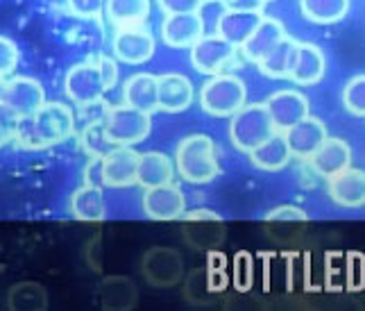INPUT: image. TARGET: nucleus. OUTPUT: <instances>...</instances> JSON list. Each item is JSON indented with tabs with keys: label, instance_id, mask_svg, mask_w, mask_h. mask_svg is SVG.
<instances>
[{
	"label": "nucleus",
	"instance_id": "a19ab883",
	"mask_svg": "<svg viewBox=\"0 0 365 311\" xmlns=\"http://www.w3.org/2000/svg\"><path fill=\"white\" fill-rule=\"evenodd\" d=\"M263 3H270V0H263Z\"/></svg>",
	"mask_w": 365,
	"mask_h": 311
},
{
	"label": "nucleus",
	"instance_id": "a878e982",
	"mask_svg": "<svg viewBox=\"0 0 365 311\" xmlns=\"http://www.w3.org/2000/svg\"><path fill=\"white\" fill-rule=\"evenodd\" d=\"M71 211L78 220L98 223L107 216V205L103 189L96 184H82L71 198Z\"/></svg>",
	"mask_w": 365,
	"mask_h": 311
},
{
	"label": "nucleus",
	"instance_id": "4be33fe9",
	"mask_svg": "<svg viewBox=\"0 0 365 311\" xmlns=\"http://www.w3.org/2000/svg\"><path fill=\"white\" fill-rule=\"evenodd\" d=\"M180 272H182V261L175 250L157 248V250H150L143 259V275L155 286L175 284L180 280Z\"/></svg>",
	"mask_w": 365,
	"mask_h": 311
},
{
	"label": "nucleus",
	"instance_id": "cd10ccee",
	"mask_svg": "<svg viewBox=\"0 0 365 311\" xmlns=\"http://www.w3.org/2000/svg\"><path fill=\"white\" fill-rule=\"evenodd\" d=\"M107 16L116 30L143 26L150 16V0H107Z\"/></svg>",
	"mask_w": 365,
	"mask_h": 311
},
{
	"label": "nucleus",
	"instance_id": "f03ea898",
	"mask_svg": "<svg viewBox=\"0 0 365 311\" xmlns=\"http://www.w3.org/2000/svg\"><path fill=\"white\" fill-rule=\"evenodd\" d=\"M175 168L182 180L191 184H209L220 175L218 151L211 136L191 134L180 141L175 151Z\"/></svg>",
	"mask_w": 365,
	"mask_h": 311
},
{
	"label": "nucleus",
	"instance_id": "7c9ffc66",
	"mask_svg": "<svg viewBox=\"0 0 365 311\" xmlns=\"http://www.w3.org/2000/svg\"><path fill=\"white\" fill-rule=\"evenodd\" d=\"M7 302L11 309H46L48 295L43 291V286L34 282H23L11 289Z\"/></svg>",
	"mask_w": 365,
	"mask_h": 311
},
{
	"label": "nucleus",
	"instance_id": "f257e3e1",
	"mask_svg": "<svg viewBox=\"0 0 365 311\" xmlns=\"http://www.w3.org/2000/svg\"><path fill=\"white\" fill-rule=\"evenodd\" d=\"M118 82V66L107 55H96L84 64H78L68 71L64 89L71 101L78 105L91 103L103 98L105 91L114 89Z\"/></svg>",
	"mask_w": 365,
	"mask_h": 311
},
{
	"label": "nucleus",
	"instance_id": "393cba45",
	"mask_svg": "<svg viewBox=\"0 0 365 311\" xmlns=\"http://www.w3.org/2000/svg\"><path fill=\"white\" fill-rule=\"evenodd\" d=\"M291 157H293V153H291V148H288L284 132L272 134L266 143H261L259 148H255V151L250 153L252 166L259 168V170H268V173L286 168Z\"/></svg>",
	"mask_w": 365,
	"mask_h": 311
},
{
	"label": "nucleus",
	"instance_id": "c85d7f7f",
	"mask_svg": "<svg viewBox=\"0 0 365 311\" xmlns=\"http://www.w3.org/2000/svg\"><path fill=\"white\" fill-rule=\"evenodd\" d=\"M302 16L318 26H331L347 16L349 0H299Z\"/></svg>",
	"mask_w": 365,
	"mask_h": 311
},
{
	"label": "nucleus",
	"instance_id": "c756f323",
	"mask_svg": "<svg viewBox=\"0 0 365 311\" xmlns=\"http://www.w3.org/2000/svg\"><path fill=\"white\" fill-rule=\"evenodd\" d=\"M80 146L86 155L96 157V159H103L111 151H116L118 148V143L111 141V136L107 134L105 123H91V126H84L80 132Z\"/></svg>",
	"mask_w": 365,
	"mask_h": 311
},
{
	"label": "nucleus",
	"instance_id": "9b49d317",
	"mask_svg": "<svg viewBox=\"0 0 365 311\" xmlns=\"http://www.w3.org/2000/svg\"><path fill=\"white\" fill-rule=\"evenodd\" d=\"M266 107H268V114L274 123L277 132H286L288 128H293L295 123L309 116V98L295 89L274 91L266 101Z\"/></svg>",
	"mask_w": 365,
	"mask_h": 311
},
{
	"label": "nucleus",
	"instance_id": "e433bc0d",
	"mask_svg": "<svg viewBox=\"0 0 365 311\" xmlns=\"http://www.w3.org/2000/svg\"><path fill=\"white\" fill-rule=\"evenodd\" d=\"M225 9L232 11H263V0H220Z\"/></svg>",
	"mask_w": 365,
	"mask_h": 311
},
{
	"label": "nucleus",
	"instance_id": "58836bf2",
	"mask_svg": "<svg viewBox=\"0 0 365 311\" xmlns=\"http://www.w3.org/2000/svg\"><path fill=\"white\" fill-rule=\"evenodd\" d=\"M11 128L14 126H7V123L3 121V116H0V146H5L11 139Z\"/></svg>",
	"mask_w": 365,
	"mask_h": 311
},
{
	"label": "nucleus",
	"instance_id": "aec40b11",
	"mask_svg": "<svg viewBox=\"0 0 365 311\" xmlns=\"http://www.w3.org/2000/svg\"><path fill=\"white\" fill-rule=\"evenodd\" d=\"M324 71H327L324 53L316 44H302L299 41L288 80H293L299 86H311V84H318L324 78Z\"/></svg>",
	"mask_w": 365,
	"mask_h": 311
},
{
	"label": "nucleus",
	"instance_id": "2f4dec72",
	"mask_svg": "<svg viewBox=\"0 0 365 311\" xmlns=\"http://www.w3.org/2000/svg\"><path fill=\"white\" fill-rule=\"evenodd\" d=\"M343 105L349 114L365 116V73L354 76L343 89Z\"/></svg>",
	"mask_w": 365,
	"mask_h": 311
},
{
	"label": "nucleus",
	"instance_id": "a211bd4d",
	"mask_svg": "<svg viewBox=\"0 0 365 311\" xmlns=\"http://www.w3.org/2000/svg\"><path fill=\"white\" fill-rule=\"evenodd\" d=\"M286 36L288 34H286V28L282 26V21H277L272 16H263L259 28L252 32L250 39L241 46V53L252 64H259V61L266 55H270Z\"/></svg>",
	"mask_w": 365,
	"mask_h": 311
},
{
	"label": "nucleus",
	"instance_id": "c9c22d12",
	"mask_svg": "<svg viewBox=\"0 0 365 311\" xmlns=\"http://www.w3.org/2000/svg\"><path fill=\"white\" fill-rule=\"evenodd\" d=\"M103 5L105 0H68L71 11L82 19H96L103 11Z\"/></svg>",
	"mask_w": 365,
	"mask_h": 311
},
{
	"label": "nucleus",
	"instance_id": "412c9836",
	"mask_svg": "<svg viewBox=\"0 0 365 311\" xmlns=\"http://www.w3.org/2000/svg\"><path fill=\"white\" fill-rule=\"evenodd\" d=\"M263 21V11H232L225 9L222 16L218 19L216 34H220L225 41L234 44L236 48H241L252 32L259 28V23Z\"/></svg>",
	"mask_w": 365,
	"mask_h": 311
},
{
	"label": "nucleus",
	"instance_id": "ddd939ff",
	"mask_svg": "<svg viewBox=\"0 0 365 311\" xmlns=\"http://www.w3.org/2000/svg\"><path fill=\"white\" fill-rule=\"evenodd\" d=\"M205 36V21L195 14H170L161 23V39L170 48H191Z\"/></svg>",
	"mask_w": 365,
	"mask_h": 311
},
{
	"label": "nucleus",
	"instance_id": "f704fd0d",
	"mask_svg": "<svg viewBox=\"0 0 365 311\" xmlns=\"http://www.w3.org/2000/svg\"><path fill=\"white\" fill-rule=\"evenodd\" d=\"M205 0H159V7L166 11V16L170 14H195L202 9Z\"/></svg>",
	"mask_w": 365,
	"mask_h": 311
},
{
	"label": "nucleus",
	"instance_id": "20e7f679",
	"mask_svg": "<svg viewBox=\"0 0 365 311\" xmlns=\"http://www.w3.org/2000/svg\"><path fill=\"white\" fill-rule=\"evenodd\" d=\"M272 134H277L274 123L268 114L266 103H252L236 111L230 123V141L236 151L252 153L261 143H266Z\"/></svg>",
	"mask_w": 365,
	"mask_h": 311
},
{
	"label": "nucleus",
	"instance_id": "dca6fc26",
	"mask_svg": "<svg viewBox=\"0 0 365 311\" xmlns=\"http://www.w3.org/2000/svg\"><path fill=\"white\" fill-rule=\"evenodd\" d=\"M159 109L166 114H180L193 105V82L182 73H163L157 78Z\"/></svg>",
	"mask_w": 365,
	"mask_h": 311
},
{
	"label": "nucleus",
	"instance_id": "1a4fd4ad",
	"mask_svg": "<svg viewBox=\"0 0 365 311\" xmlns=\"http://www.w3.org/2000/svg\"><path fill=\"white\" fill-rule=\"evenodd\" d=\"M114 57L125 64H145L148 59L155 55V36L145 26H134V28H120L114 34Z\"/></svg>",
	"mask_w": 365,
	"mask_h": 311
},
{
	"label": "nucleus",
	"instance_id": "9d476101",
	"mask_svg": "<svg viewBox=\"0 0 365 311\" xmlns=\"http://www.w3.org/2000/svg\"><path fill=\"white\" fill-rule=\"evenodd\" d=\"M143 214L150 220H180L186 214V198L178 184H163L143 193Z\"/></svg>",
	"mask_w": 365,
	"mask_h": 311
},
{
	"label": "nucleus",
	"instance_id": "72a5a7b5",
	"mask_svg": "<svg viewBox=\"0 0 365 311\" xmlns=\"http://www.w3.org/2000/svg\"><path fill=\"white\" fill-rule=\"evenodd\" d=\"M266 220L268 223H307L309 216H307V211H302L295 205H282V207L268 211Z\"/></svg>",
	"mask_w": 365,
	"mask_h": 311
},
{
	"label": "nucleus",
	"instance_id": "2eb2a0df",
	"mask_svg": "<svg viewBox=\"0 0 365 311\" xmlns=\"http://www.w3.org/2000/svg\"><path fill=\"white\" fill-rule=\"evenodd\" d=\"M309 166L316 175L331 180L334 175H338V173H343L345 168L351 166V148L343 139L327 136V141L311 155Z\"/></svg>",
	"mask_w": 365,
	"mask_h": 311
},
{
	"label": "nucleus",
	"instance_id": "6e6552de",
	"mask_svg": "<svg viewBox=\"0 0 365 311\" xmlns=\"http://www.w3.org/2000/svg\"><path fill=\"white\" fill-rule=\"evenodd\" d=\"M46 105L43 86L32 78H14L5 84V101L3 109L9 116L23 118L34 116Z\"/></svg>",
	"mask_w": 365,
	"mask_h": 311
},
{
	"label": "nucleus",
	"instance_id": "4468645a",
	"mask_svg": "<svg viewBox=\"0 0 365 311\" xmlns=\"http://www.w3.org/2000/svg\"><path fill=\"white\" fill-rule=\"evenodd\" d=\"M286 141H288V148H291L293 157L297 159H304L309 161L311 155L318 151V148L327 141V126L316 118V116H307L302 118L299 123H295L293 128H288L286 132Z\"/></svg>",
	"mask_w": 365,
	"mask_h": 311
},
{
	"label": "nucleus",
	"instance_id": "0eeeda50",
	"mask_svg": "<svg viewBox=\"0 0 365 311\" xmlns=\"http://www.w3.org/2000/svg\"><path fill=\"white\" fill-rule=\"evenodd\" d=\"M32 121H34V130L39 134L43 148L66 141L75 132V114L71 111V107L61 103H46L32 116Z\"/></svg>",
	"mask_w": 365,
	"mask_h": 311
},
{
	"label": "nucleus",
	"instance_id": "7ed1b4c3",
	"mask_svg": "<svg viewBox=\"0 0 365 311\" xmlns=\"http://www.w3.org/2000/svg\"><path fill=\"white\" fill-rule=\"evenodd\" d=\"M245 105H247V86L234 73L211 76L202 84V89H200V107L209 116L232 118Z\"/></svg>",
	"mask_w": 365,
	"mask_h": 311
},
{
	"label": "nucleus",
	"instance_id": "b1692460",
	"mask_svg": "<svg viewBox=\"0 0 365 311\" xmlns=\"http://www.w3.org/2000/svg\"><path fill=\"white\" fill-rule=\"evenodd\" d=\"M123 98L125 105L134 109H141L145 114H153L159 109V89H157V78L150 73H136L123 86Z\"/></svg>",
	"mask_w": 365,
	"mask_h": 311
},
{
	"label": "nucleus",
	"instance_id": "6ab92c4d",
	"mask_svg": "<svg viewBox=\"0 0 365 311\" xmlns=\"http://www.w3.org/2000/svg\"><path fill=\"white\" fill-rule=\"evenodd\" d=\"M329 198L345 209H359L365 205V170L345 168L329 180Z\"/></svg>",
	"mask_w": 365,
	"mask_h": 311
},
{
	"label": "nucleus",
	"instance_id": "f3484780",
	"mask_svg": "<svg viewBox=\"0 0 365 311\" xmlns=\"http://www.w3.org/2000/svg\"><path fill=\"white\" fill-rule=\"evenodd\" d=\"M186 223V239L188 243H193L195 248H213L222 241V218L216 211L209 209H195L184 214Z\"/></svg>",
	"mask_w": 365,
	"mask_h": 311
},
{
	"label": "nucleus",
	"instance_id": "5701e85b",
	"mask_svg": "<svg viewBox=\"0 0 365 311\" xmlns=\"http://www.w3.org/2000/svg\"><path fill=\"white\" fill-rule=\"evenodd\" d=\"M175 164L168 155L163 153H143L138 157V170H136V184H141L143 189H155L175 182Z\"/></svg>",
	"mask_w": 365,
	"mask_h": 311
},
{
	"label": "nucleus",
	"instance_id": "ea45409f",
	"mask_svg": "<svg viewBox=\"0 0 365 311\" xmlns=\"http://www.w3.org/2000/svg\"><path fill=\"white\" fill-rule=\"evenodd\" d=\"M5 80H0V109H3V101H5Z\"/></svg>",
	"mask_w": 365,
	"mask_h": 311
},
{
	"label": "nucleus",
	"instance_id": "4c0bfd02",
	"mask_svg": "<svg viewBox=\"0 0 365 311\" xmlns=\"http://www.w3.org/2000/svg\"><path fill=\"white\" fill-rule=\"evenodd\" d=\"M84 184H96L103 186V159L91 157V161L84 168Z\"/></svg>",
	"mask_w": 365,
	"mask_h": 311
},
{
	"label": "nucleus",
	"instance_id": "423d86ee",
	"mask_svg": "<svg viewBox=\"0 0 365 311\" xmlns=\"http://www.w3.org/2000/svg\"><path fill=\"white\" fill-rule=\"evenodd\" d=\"M236 57V46L225 41L220 34H205L191 48V64L202 76H218L225 73Z\"/></svg>",
	"mask_w": 365,
	"mask_h": 311
},
{
	"label": "nucleus",
	"instance_id": "473e14b6",
	"mask_svg": "<svg viewBox=\"0 0 365 311\" xmlns=\"http://www.w3.org/2000/svg\"><path fill=\"white\" fill-rule=\"evenodd\" d=\"M16 64H19L16 44L7 39V36H0V80L9 78L16 71Z\"/></svg>",
	"mask_w": 365,
	"mask_h": 311
},
{
	"label": "nucleus",
	"instance_id": "39448f33",
	"mask_svg": "<svg viewBox=\"0 0 365 311\" xmlns=\"http://www.w3.org/2000/svg\"><path fill=\"white\" fill-rule=\"evenodd\" d=\"M105 128L114 143L136 146L148 139L150 128H153V118L141 109H134L130 105H120V107L109 109Z\"/></svg>",
	"mask_w": 365,
	"mask_h": 311
},
{
	"label": "nucleus",
	"instance_id": "f8f14e48",
	"mask_svg": "<svg viewBox=\"0 0 365 311\" xmlns=\"http://www.w3.org/2000/svg\"><path fill=\"white\" fill-rule=\"evenodd\" d=\"M138 155L132 146H118L107 157H103V186L111 189H125L136 184Z\"/></svg>",
	"mask_w": 365,
	"mask_h": 311
},
{
	"label": "nucleus",
	"instance_id": "bb28decb",
	"mask_svg": "<svg viewBox=\"0 0 365 311\" xmlns=\"http://www.w3.org/2000/svg\"><path fill=\"white\" fill-rule=\"evenodd\" d=\"M297 44L293 36H286V39L274 48L270 55H266L259 61V71L263 73L266 78L272 80H282L291 76V68H293V61H295V53H297Z\"/></svg>",
	"mask_w": 365,
	"mask_h": 311
}]
</instances>
